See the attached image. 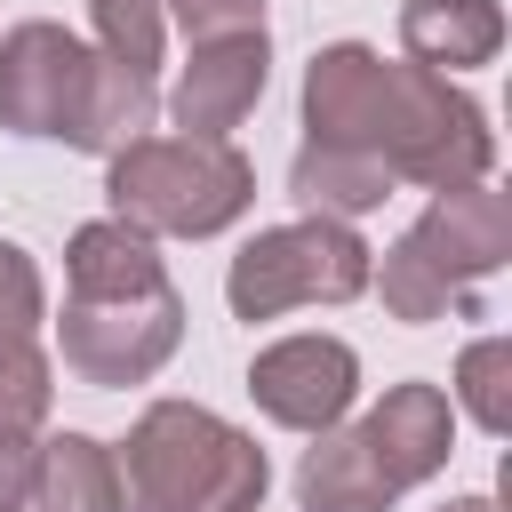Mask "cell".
<instances>
[{
    "instance_id": "obj_1",
    "label": "cell",
    "mask_w": 512,
    "mask_h": 512,
    "mask_svg": "<svg viewBox=\"0 0 512 512\" xmlns=\"http://www.w3.org/2000/svg\"><path fill=\"white\" fill-rule=\"evenodd\" d=\"M112 464H120V512H264L272 488L256 432H240L200 400H152L112 448Z\"/></svg>"
},
{
    "instance_id": "obj_2",
    "label": "cell",
    "mask_w": 512,
    "mask_h": 512,
    "mask_svg": "<svg viewBox=\"0 0 512 512\" xmlns=\"http://www.w3.org/2000/svg\"><path fill=\"white\" fill-rule=\"evenodd\" d=\"M104 200L152 240H216L256 208V160L232 136H136L104 160Z\"/></svg>"
},
{
    "instance_id": "obj_3",
    "label": "cell",
    "mask_w": 512,
    "mask_h": 512,
    "mask_svg": "<svg viewBox=\"0 0 512 512\" xmlns=\"http://www.w3.org/2000/svg\"><path fill=\"white\" fill-rule=\"evenodd\" d=\"M368 264H376V248L336 216L264 224L224 264V304H232V320H280V312H304V304H352V296H368Z\"/></svg>"
},
{
    "instance_id": "obj_4",
    "label": "cell",
    "mask_w": 512,
    "mask_h": 512,
    "mask_svg": "<svg viewBox=\"0 0 512 512\" xmlns=\"http://www.w3.org/2000/svg\"><path fill=\"white\" fill-rule=\"evenodd\" d=\"M376 152L400 184H424V192H456V184H480L496 168V128L488 112L448 80V72H424V64H392L384 80V128H376Z\"/></svg>"
},
{
    "instance_id": "obj_5",
    "label": "cell",
    "mask_w": 512,
    "mask_h": 512,
    "mask_svg": "<svg viewBox=\"0 0 512 512\" xmlns=\"http://www.w3.org/2000/svg\"><path fill=\"white\" fill-rule=\"evenodd\" d=\"M48 328H56V352L48 360L72 384L128 392V384H152L176 360V344H184V296H176V280L152 288V296H112V304L64 296V312Z\"/></svg>"
},
{
    "instance_id": "obj_6",
    "label": "cell",
    "mask_w": 512,
    "mask_h": 512,
    "mask_svg": "<svg viewBox=\"0 0 512 512\" xmlns=\"http://www.w3.org/2000/svg\"><path fill=\"white\" fill-rule=\"evenodd\" d=\"M248 400H256L264 424L312 440V432H328V424L352 416V400H360V352L344 336L296 328V336H280V344H264L248 360Z\"/></svg>"
},
{
    "instance_id": "obj_7",
    "label": "cell",
    "mask_w": 512,
    "mask_h": 512,
    "mask_svg": "<svg viewBox=\"0 0 512 512\" xmlns=\"http://www.w3.org/2000/svg\"><path fill=\"white\" fill-rule=\"evenodd\" d=\"M80 72H88V40L24 16L0 32V128L8 136H64L72 104H80Z\"/></svg>"
},
{
    "instance_id": "obj_8",
    "label": "cell",
    "mask_w": 512,
    "mask_h": 512,
    "mask_svg": "<svg viewBox=\"0 0 512 512\" xmlns=\"http://www.w3.org/2000/svg\"><path fill=\"white\" fill-rule=\"evenodd\" d=\"M272 80V32H224V40H192L176 88L160 96L176 136H232Z\"/></svg>"
},
{
    "instance_id": "obj_9",
    "label": "cell",
    "mask_w": 512,
    "mask_h": 512,
    "mask_svg": "<svg viewBox=\"0 0 512 512\" xmlns=\"http://www.w3.org/2000/svg\"><path fill=\"white\" fill-rule=\"evenodd\" d=\"M448 288H472L488 272L512 264V200L480 176V184H456V192H432V208L400 232Z\"/></svg>"
},
{
    "instance_id": "obj_10",
    "label": "cell",
    "mask_w": 512,
    "mask_h": 512,
    "mask_svg": "<svg viewBox=\"0 0 512 512\" xmlns=\"http://www.w3.org/2000/svg\"><path fill=\"white\" fill-rule=\"evenodd\" d=\"M360 440L384 464V480L408 496V488H424V480L448 472V456H456V408H448L440 384L408 376V384H384V400L360 416Z\"/></svg>"
},
{
    "instance_id": "obj_11",
    "label": "cell",
    "mask_w": 512,
    "mask_h": 512,
    "mask_svg": "<svg viewBox=\"0 0 512 512\" xmlns=\"http://www.w3.org/2000/svg\"><path fill=\"white\" fill-rule=\"evenodd\" d=\"M384 80H392V64H384L368 40H328V48H312V64H304V136H312V144H360V152H376Z\"/></svg>"
},
{
    "instance_id": "obj_12",
    "label": "cell",
    "mask_w": 512,
    "mask_h": 512,
    "mask_svg": "<svg viewBox=\"0 0 512 512\" xmlns=\"http://www.w3.org/2000/svg\"><path fill=\"white\" fill-rule=\"evenodd\" d=\"M152 120H160V88H152V72H136V64H120V56H104V48H88V72H80V104H72L64 144L112 160L120 144L152 136Z\"/></svg>"
},
{
    "instance_id": "obj_13",
    "label": "cell",
    "mask_w": 512,
    "mask_h": 512,
    "mask_svg": "<svg viewBox=\"0 0 512 512\" xmlns=\"http://www.w3.org/2000/svg\"><path fill=\"white\" fill-rule=\"evenodd\" d=\"M152 288H168V264H160L152 232L120 224V216H96L64 240V296L112 304V296H152Z\"/></svg>"
},
{
    "instance_id": "obj_14",
    "label": "cell",
    "mask_w": 512,
    "mask_h": 512,
    "mask_svg": "<svg viewBox=\"0 0 512 512\" xmlns=\"http://www.w3.org/2000/svg\"><path fill=\"white\" fill-rule=\"evenodd\" d=\"M400 192V176L384 168V152H360V144H296V160H288V200L304 208V216H336V224H352V216H368V208H384Z\"/></svg>"
},
{
    "instance_id": "obj_15",
    "label": "cell",
    "mask_w": 512,
    "mask_h": 512,
    "mask_svg": "<svg viewBox=\"0 0 512 512\" xmlns=\"http://www.w3.org/2000/svg\"><path fill=\"white\" fill-rule=\"evenodd\" d=\"M504 48V8L496 0H400V56L424 72H472L496 64Z\"/></svg>"
},
{
    "instance_id": "obj_16",
    "label": "cell",
    "mask_w": 512,
    "mask_h": 512,
    "mask_svg": "<svg viewBox=\"0 0 512 512\" xmlns=\"http://www.w3.org/2000/svg\"><path fill=\"white\" fill-rule=\"evenodd\" d=\"M296 504L304 512H392L400 488L384 480V464L368 456L360 424H328L312 432L304 464H296Z\"/></svg>"
},
{
    "instance_id": "obj_17",
    "label": "cell",
    "mask_w": 512,
    "mask_h": 512,
    "mask_svg": "<svg viewBox=\"0 0 512 512\" xmlns=\"http://www.w3.org/2000/svg\"><path fill=\"white\" fill-rule=\"evenodd\" d=\"M32 512H120V464L96 432H40L32 456Z\"/></svg>"
},
{
    "instance_id": "obj_18",
    "label": "cell",
    "mask_w": 512,
    "mask_h": 512,
    "mask_svg": "<svg viewBox=\"0 0 512 512\" xmlns=\"http://www.w3.org/2000/svg\"><path fill=\"white\" fill-rule=\"evenodd\" d=\"M368 288H376V296H384V312H392V320H408V328H432V320L464 312V296H472V288H448V280H440L408 240H392V248L368 264Z\"/></svg>"
},
{
    "instance_id": "obj_19",
    "label": "cell",
    "mask_w": 512,
    "mask_h": 512,
    "mask_svg": "<svg viewBox=\"0 0 512 512\" xmlns=\"http://www.w3.org/2000/svg\"><path fill=\"white\" fill-rule=\"evenodd\" d=\"M448 408L472 416L488 440L512 432V336H472L456 352V384H448Z\"/></svg>"
},
{
    "instance_id": "obj_20",
    "label": "cell",
    "mask_w": 512,
    "mask_h": 512,
    "mask_svg": "<svg viewBox=\"0 0 512 512\" xmlns=\"http://www.w3.org/2000/svg\"><path fill=\"white\" fill-rule=\"evenodd\" d=\"M88 24H96V48L136 64V72H160V48H168V0H88Z\"/></svg>"
},
{
    "instance_id": "obj_21",
    "label": "cell",
    "mask_w": 512,
    "mask_h": 512,
    "mask_svg": "<svg viewBox=\"0 0 512 512\" xmlns=\"http://www.w3.org/2000/svg\"><path fill=\"white\" fill-rule=\"evenodd\" d=\"M40 336H48V280L16 240H0V360L32 352Z\"/></svg>"
},
{
    "instance_id": "obj_22",
    "label": "cell",
    "mask_w": 512,
    "mask_h": 512,
    "mask_svg": "<svg viewBox=\"0 0 512 512\" xmlns=\"http://www.w3.org/2000/svg\"><path fill=\"white\" fill-rule=\"evenodd\" d=\"M48 408H56V360H48V344H32V352H8L0 360V432H40L48 424Z\"/></svg>"
},
{
    "instance_id": "obj_23",
    "label": "cell",
    "mask_w": 512,
    "mask_h": 512,
    "mask_svg": "<svg viewBox=\"0 0 512 512\" xmlns=\"http://www.w3.org/2000/svg\"><path fill=\"white\" fill-rule=\"evenodd\" d=\"M184 40H224V32H264V0H168Z\"/></svg>"
},
{
    "instance_id": "obj_24",
    "label": "cell",
    "mask_w": 512,
    "mask_h": 512,
    "mask_svg": "<svg viewBox=\"0 0 512 512\" xmlns=\"http://www.w3.org/2000/svg\"><path fill=\"white\" fill-rule=\"evenodd\" d=\"M32 456H40V432H0V512H32Z\"/></svg>"
},
{
    "instance_id": "obj_25",
    "label": "cell",
    "mask_w": 512,
    "mask_h": 512,
    "mask_svg": "<svg viewBox=\"0 0 512 512\" xmlns=\"http://www.w3.org/2000/svg\"><path fill=\"white\" fill-rule=\"evenodd\" d=\"M432 512H496V496H448V504H432Z\"/></svg>"
}]
</instances>
